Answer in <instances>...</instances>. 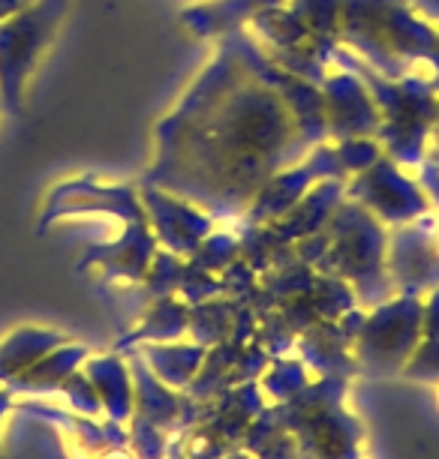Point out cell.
<instances>
[{
	"instance_id": "1",
	"label": "cell",
	"mask_w": 439,
	"mask_h": 459,
	"mask_svg": "<svg viewBox=\"0 0 439 459\" xmlns=\"http://www.w3.org/2000/svg\"><path fill=\"white\" fill-rule=\"evenodd\" d=\"M6 409H10V391H0V420H4Z\"/></svg>"
}]
</instances>
